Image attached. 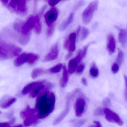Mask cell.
Instances as JSON below:
<instances>
[{"label":"cell","instance_id":"cell-1","mask_svg":"<svg viewBox=\"0 0 127 127\" xmlns=\"http://www.w3.org/2000/svg\"><path fill=\"white\" fill-rule=\"evenodd\" d=\"M56 97L53 92L44 91L39 94L36 99L35 109L38 119H44L53 111L55 107Z\"/></svg>","mask_w":127,"mask_h":127},{"label":"cell","instance_id":"cell-2","mask_svg":"<svg viewBox=\"0 0 127 127\" xmlns=\"http://www.w3.org/2000/svg\"><path fill=\"white\" fill-rule=\"evenodd\" d=\"M4 5L12 12L20 15H26L28 12V8L26 0H1Z\"/></svg>","mask_w":127,"mask_h":127},{"label":"cell","instance_id":"cell-3","mask_svg":"<svg viewBox=\"0 0 127 127\" xmlns=\"http://www.w3.org/2000/svg\"><path fill=\"white\" fill-rule=\"evenodd\" d=\"M21 51V48L15 45L0 42V60L13 58L18 55Z\"/></svg>","mask_w":127,"mask_h":127},{"label":"cell","instance_id":"cell-4","mask_svg":"<svg viewBox=\"0 0 127 127\" xmlns=\"http://www.w3.org/2000/svg\"><path fill=\"white\" fill-rule=\"evenodd\" d=\"M90 44L84 46L83 50H80L77 56L71 60L68 63V72L70 74L74 72L77 70L78 64L80 62L82 59L86 55L87 49Z\"/></svg>","mask_w":127,"mask_h":127},{"label":"cell","instance_id":"cell-5","mask_svg":"<svg viewBox=\"0 0 127 127\" xmlns=\"http://www.w3.org/2000/svg\"><path fill=\"white\" fill-rule=\"evenodd\" d=\"M98 1H94L90 3L82 13L83 21L86 24L89 23L92 21L93 15L97 9L98 5Z\"/></svg>","mask_w":127,"mask_h":127},{"label":"cell","instance_id":"cell-6","mask_svg":"<svg viewBox=\"0 0 127 127\" xmlns=\"http://www.w3.org/2000/svg\"><path fill=\"white\" fill-rule=\"evenodd\" d=\"M39 59L37 54L32 53H24L16 58L14 62V65L16 67H19L24 63H27L29 64H33Z\"/></svg>","mask_w":127,"mask_h":127},{"label":"cell","instance_id":"cell-7","mask_svg":"<svg viewBox=\"0 0 127 127\" xmlns=\"http://www.w3.org/2000/svg\"><path fill=\"white\" fill-rule=\"evenodd\" d=\"M80 91V89H77L75 91H73L72 92L69 93L66 98V103L65 109L62 113L54 120L53 122L54 125H56L59 124L64 119L67 115L69 110L70 105L71 103V99L74 97V95L76 94L77 92Z\"/></svg>","mask_w":127,"mask_h":127},{"label":"cell","instance_id":"cell-8","mask_svg":"<svg viewBox=\"0 0 127 127\" xmlns=\"http://www.w3.org/2000/svg\"><path fill=\"white\" fill-rule=\"evenodd\" d=\"M39 17V15L36 16H31L28 19L26 22L24 23L21 30V36H27L31 35V30L34 28L38 18Z\"/></svg>","mask_w":127,"mask_h":127},{"label":"cell","instance_id":"cell-9","mask_svg":"<svg viewBox=\"0 0 127 127\" xmlns=\"http://www.w3.org/2000/svg\"><path fill=\"white\" fill-rule=\"evenodd\" d=\"M59 13V10L55 7H52L45 13L44 15L45 19L48 27L53 25L58 18Z\"/></svg>","mask_w":127,"mask_h":127},{"label":"cell","instance_id":"cell-10","mask_svg":"<svg viewBox=\"0 0 127 127\" xmlns=\"http://www.w3.org/2000/svg\"><path fill=\"white\" fill-rule=\"evenodd\" d=\"M104 110L105 118L107 121L117 124L120 126H122L123 125L124 122L118 114L107 108L104 109Z\"/></svg>","mask_w":127,"mask_h":127},{"label":"cell","instance_id":"cell-11","mask_svg":"<svg viewBox=\"0 0 127 127\" xmlns=\"http://www.w3.org/2000/svg\"><path fill=\"white\" fill-rule=\"evenodd\" d=\"M59 52L58 44L56 43L51 47L50 51L45 57L42 61L47 62L56 59L58 57Z\"/></svg>","mask_w":127,"mask_h":127},{"label":"cell","instance_id":"cell-12","mask_svg":"<svg viewBox=\"0 0 127 127\" xmlns=\"http://www.w3.org/2000/svg\"><path fill=\"white\" fill-rule=\"evenodd\" d=\"M85 100L83 98H80L77 99L75 104V110L76 116L80 117L82 115L85 107Z\"/></svg>","mask_w":127,"mask_h":127},{"label":"cell","instance_id":"cell-13","mask_svg":"<svg viewBox=\"0 0 127 127\" xmlns=\"http://www.w3.org/2000/svg\"><path fill=\"white\" fill-rule=\"evenodd\" d=\"M116 40L113 34L110 33L107 37V50L110 54H112L115 51Z\"/></svg>","mask_w":127,"mask_h":127},{"label":"cell","instance_id":"cell-14","mask_svg":"<svg viewBox=\"0 0 127 127\" xmlns=\"http://www.w3.org/2000/svg\"><path fill=\"white\" fill-rule=\"evenodd\" d=\"M16 101L15 98L5 97L0 101V106L3 109H6L14 103Z\"/></svg>","mask_w":127,"mask_h":127},{"label":"cell","instance_id":"cell-15","mask_svg":"<svg viewBox=\"0 0 127 127\" xmlns=\"http://www.w3.org/2000/svg\"><path fill=\"white\" fill-rule=\"evenodd\" d=\"M38 119L37 114H30L25 117L24 121V125L26 127H29L37 123Z\"/></svg>","mask_w":127,"mask_h":127},{"label":"cell","instance_id":"cell-16","mask_svg":"<svg viewBox=\"0 0 127 127\" xmlns=\"http://www.w3.org/2000/svg\"><path fill=\"white\" fill-rule=\"evenodd\" d=\"M44 83V81H39V82H33L29 84L28 85H26L22 89V93L23 95H26L29 93V92L32 91L34 88L36 86L43 84Z\"/></svg>","mask_w":127,"mask_h":127},{"label":"cell","instance_id":"cell-17","mask_svg":"<svg viewBox=\"0 0 127 127\" xmlns=\"http://www.w3.org/2000/svg\"><path fill=\"white\" fill-rule=\"evenodd\" d=\"M119 42L123 46H125L127 43V30L122 29L120 30L118 35Z\"/></svg>","mask_w":127,"mask_h":127},{"label":"cell","instance_id":"cell-18","mask_svg":"<svg viewBox=\"0 0 127 127\" xmlns=\"http://www.w3.org/2000/svg\"><path fill=\"white\" fill-rule=\"evenodd\" d=\"M76 36V34L75 33H73L69 35L68 38V40L69 41L68 48L70 52H73L75 50Z\"/></svg>","mask_w":127,"mask_h":127},{"label":"cell","instance_id":"cell-19","mask_svg":"<svg viewBox=\"0 0 127 127\" xmlns=\"http://www.w3.org/2000/svg\"><path fill=\"white\" fill-rule=\"evenodd\" d=\"M74 13H71L68 18L60 25L59 27L60 30L61 31L64 30L72 22L74 18Z\"/></svg>","mask_w":127,"mask_h":127},{"label":"cell","instance_id":"cell-20","mask_svg":"<svg viewBox=\"0 0 127 127\" xmlns=\"http://www.w3.org/2000/svg\"><path fill=\"white\" fill-rule=\"evenodd\" d=\"M68 71L66 69L65 66H64V67L62 78L61 79V82H60L61 86L63 88L65 87L68 83Z\"/></svg>","mask_w":127,"mask_h":127},{"label":"cell","instance_id":"cell-21","mask_svg":"<svg viewBox=\"0 0 127 127\" xmlns=\"http://www.w3.org/2000/svg\"><path fill=\"white\" fill-rule=\"evenodd\" d=\"M46 73V71L41 68H37L33 70L31 73V77L35 79Z\"/></svg>","mask_w":127,"mask_h":127},{"label":"cell","instance_id":"cell-22","mask_svg":"<svg viewBox=\"0 0 127 127\" xmlns=\"http://www.w3.org/2000/svg\"><path fill=\"white\" fill-rule=\"evenodd\" d=\"M45 87V86L43 84L36 86L32 90V91L31 93V97L32 98L35 97L41 91L44 89Z\"/></svg>","mask_w":127,"mask_h":127},{"label":"cell","instance_id":"cell-23","mask_svg":"<svg viewBox=\"0 0 127 127\" xmlns=\"http://www.w3.org/2000/svg\"><path fill=\"white\" fill-rule=\"evenodd\" d=\"M90 75L93 77L97 78L98 76L99 72L95 63L93 62L92 63L90 70Z\"/></svg>","mask_w":127,"mask_h":127},{"label":"cell","instance_id":"cell-24","mask_svg":"<svg viewBox=\"0 0 127 127\" xmlns=\"http://www.w3.org/2000/svg\"><path fill=\"white\" fill-rule=\"evenodd\" d=\"M37 113L35 109H31L29 107H27L25 109L23 110L20 113L21 118H25V117L29 114H35Z\"/></svg>","mask_w":127,"mask_h":127},{"label":"cell","instance_id":"cell-25","mask_svg":"<svg viewBox=\"0 0 127 127\" xmlns=\"http://www.w3.org/2000/svg\"><path fill=\"white\" fill-rule=\"evenodd\" d=\"M24 23V22L21 19H16L13 24V28L18 33H21V30Z\"/></svg>","mask_w":127,"mask_h":127},{"label":"cell","instance_id":"cell-26","mask_svg":"<svg viewBox=\"0 0 127 127\" xmlns=\"http://www.w3.org/2000/svg\"><path fill=\"white\" fill-rule=\"evenodd\" d=\"M124 52L122 50H120V49H119L118 53L116 63H117L120 66L124 61Z\"/></svg>","mask_w":127,"mask_h":127},{"label":"cell","instance_id":"cell-27","mask_svg":"<svg viewBox=\"0 0 127 127\" xmlns=\"http://www.w3.org/2000/svg\"><path fill=\"white\" fill-rule=\"evenodd\" d=\"M31 35L27 36H20L19 39V42L22 45L27 44L30 39Z\"/></svg>","mask_w":127,"mask_h":127},{"label":"cell","instance_id":"cell-28","mask_svg":"<svg viewBox=\"0 0 127 127\" xmlns=\"http://www.w3.org/2000/svg\"><path fill=\"white\" fill-rule=\"evenodd\" d=\"M89 31L85 27H82L81 30V39L82 41L85 40L89 35Z\"/></svg>","mask_w":127,"mask_h":127},{"label":"cell","instance_id":"cell-29","mask_svg":"<svg viewBox=\"0 0 127 127\" xmlns=\"http://www.w3.org/2000/svg\"><path fill=\"white\" fill-rule=\"evenodd\" d=\"M36 33L37 34H40L42 30V26L40 22V18H38L36 21V23L34 28Z\"/></svg>","mask_w":127,"mask_h":127},{"label":"cell","instance_id":"cell-30","mask_svg":"<svg viewBox=\"0 0 127 127\" xmlns=\"http://www.w3.org/2000/svg\"><path fill=\"white\" fill-rule=\"evenodd\" d=\"M62 67V64H59L56 66L51 68L49 70L50 72L53 73H57L59 72Z\"/></svg>","mask_w":127,"mask_h":127},{"label":"cell","instance_id":"cell-31","mask_svg":"<svg viewBox=\"0 0 127 127\" xmlns=\"http://www.w3.org/2000/svg\"><path fill=\"white\" fill-rule=\"evenodd\" d=\"M54 29H55V27L54 24L50 27H48L47 31V36H51L53 34L54 31Z\"/></svg>","mask_w":127,"mask_h":127},{"label":"cell","instance_id":"cell-32","mask_svg":"<svg viewBox=\"0 0 127 127\" xmlns=\"http://www.w3.org/2000/svg\"><path fill=\"white\" fill-rule=\"evenodd\" d=\"M104 109L101 107H99L95 110V114L96 116H101L104 114Z\"/></svg>","mask_w":127,"mask_h":127},{"label":"cell","instance_id":"cell-33","mask_svg":"<svg viewBox=\"0 0 127 127\" xmlns=\"http://www.w3.org/2000/svg\"><path fill=\"white\" fill-rule=\"evenodd\" d=\"M119 66L117 63H115L113 64L112 68V71L113 74L118 73L119 71Z\"/></svg>","mask_w":127,"mask_h":127},{"label":"cell","instance_id":"cell-34","mask_svg":"<svg viewBox=\"0 0 127 127\" xmlns=\"http://www.w3.org/2000/svg\"><path fill=\"white\" fill-rule=\"evenodd\" d=\"M86 120L84 119H81L78 121L74 124V127H81L85 124Z\"/></svg>","mask_w":127,"mask_h":127},{"label":"cell","instance_id":"cell-35","mask_svg":"<svg viewBox=\"0 0 127 127\" xmlns=\"http://www.w3.org/2000/svg\"><path fill=\"white\" fill-rule=\"evenodd\" d=\"M103 104L105 106H109L111 104V101L109 98H106L103 101Z\"/></svg>","mask_w":127,"mask_h":127},{"label":"cell","instance_id":"cell-36","mask_svg":"<svg viewBox=\"0 0 127 127\" xmlns=\"http://www.w3.org/2000/svg\"><path fill=\"white\" fill-rule=\"evenodd\" d=\"M84 68H85V66L83 64H81V65L78 66L77 69V73L78 74H81L83 71Z\"/></svg>","mask_w":127,"mask_h":127},{"label":"cell","instance_id":"cell-37","mask_svg":"<svg viewBox=\"0 0 127 127\" xmlns=\"http://www.w3.org/2000/svg\"><path fill=\"white\" fill-rule=\"evenodd\" d=\"M60 0H49L48 1L49 4L51 6H54L55 5H56L60 1Z\"/></svg>","mask_w":127,"mask_h":127},{"label":"cell","instance_id":"cell-38","mask_svg":"<svg viewBox=\"0 0 127 127\" xmlns=\"http://www.w3.org/2000/svg\"><path fill=\"white\" fill-rule=\"evenodd\" d=\"M95 125H92L89 127H102L101 124L99 122L97 121H95L94 122Z\"/></svg>","mask_w":127,"mask_h":127},{"label":"cell","instance_id":"cell-39","mask_svg":"<svg viewBox=\"0 0 127 127\" xmlns=\"http://www.w3.org/2000/svg\"><path fill=\"white\" fill-rule=\"evenodd\" d=\"M0 127H10L9 124L8 123H0Z\"/></svg>","mask_w":127,"mask_h":127},{"label":"cell","instance_id":"cell-40","mask_svg":"<svg viewBox=\"0 0 127 127\" xmlns=\"http://www.w3.org/2000/svg\"><path fill=\"white\" fill-rule=\"evenodd\" d=\"M81 82H82V84H83L84 86H87V85L88 83H87V80L86 79L84 78H83L81 79Z\"/></svg>","mask_w":127,"mask_h":127},{"label":"cell","instance_id":"cell-41","mask_svg":"<svg viewBox=\"0 0 127 127\" xmlns=\"http://www.w3.org/2000/svg\"><path fill=\"white\" fill-rule=\"evenodd\" d=\"M23 127V126H22V125H17L16 126H15V127Z\"/></svg>","mask_w":127,"mask_h":127},{"label":"cell","instance_id":"cell-42","mask_svg":"<svg viewBox=\"0 0 127 127\" xmlns=\"http://www.w3.org/2000/svg\"><path fill=\"white\" fill-rule=\"evenodd\" d=\"M1 112L0 111V114H1Z\"/></svg>","mask_w":127,"mask_h":127},{"label":"cell","instance_id":"cell-43","mask_svg":"<svg viewBox=\"0 0 127 127\" xmlns=\"http://www.w3.org/2000/svg\"></svg>","mask_w":127,"mask_h":127}]
</instances>
